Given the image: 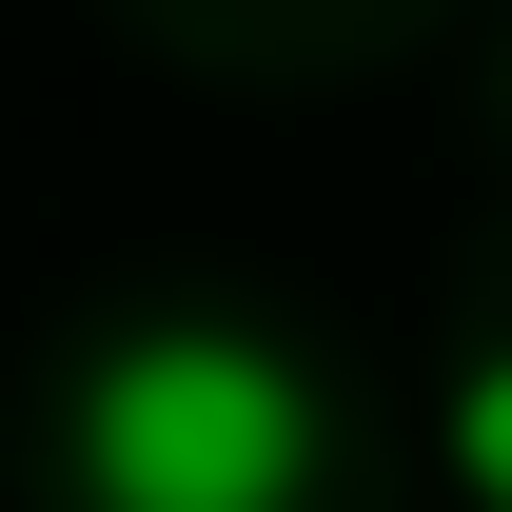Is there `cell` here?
<instances>
[{
	"label": "cell",
	"instance_id": "obj_1",
	"mask_svg": "<svg viewBox=\"0 0 512 512\" xmlns=\"http://www.w3.org/2000/svg\"><path fill=\"white\" fill-rule=\"evenodd\" d=\"M79 493L99 512H296L316 493V375L276 335H119L79 375Z\"/></svg>",
	"mask_w": 512,
	"mask_h": 512
},
{
	"label": "cell",
	"instance_id": "obj_2",
	"mask_svg": "<svg viewBox=\"0 0 512 512\" xmlns=\"http://www.w3.org/2000/svg\"><path fill=\"white\" fill-rule=\"evenodd\" d=\"M453 473L512 512V355H473V375H453Z\"/></svg>",
	"mask_w": 512,
	"mask_h": 512
}]
</instances>
